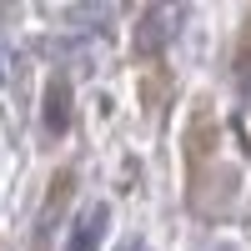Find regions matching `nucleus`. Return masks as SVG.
<instances>
[{"mask_svg":"<svg viewBox=\"0 0 251 251\" xmlns=\"http://www.w3.org/2000/svg\"><path fill=\"white\" fill-rule=\"evenodd\" d=\"M241 91H246V100H251V71H246V80H241Z\"/></svg>","mask_w":251,"mask_h":251,"instance_id":"20e7f679","label":"nucleus"},{"mask_svg":"<svg viewBox=\"0 0 251 251\" xmlns=\"http://www.w3.org/2000/svg\"><path fill=\"white\" fill-rule=\"evenodd\" d=\"M131 251H146V246H131Z\"/></svg>","mask_w":251,"mask_h":251,"instance_id":"39448f33","label":"nucleus"},{"mask_svg":"<svg viewBox=\"0 0 251 251\" xmlns=\"http://www.w3.org/2000/svg\"><path fill=\"white\" fill-rule=\"evenodd\" d=\"M40 126H46V136H66V126H71V86H66L60 75L46 86V111H40Z\"/></svg>","mask_w":251,"mask_h":251,"instance_id":"f03ea898","label":"nucleus"},{"mask_svg":"<svg viewBox=\"0 0 251 251\" xmlns=\"http://www.w3.org/2000/svg\"><path fill=\"white\" fill-rule=\"evenodd\" d=\"M166 20H171V10H146V15H141V50H156L161 40L171 35V30H166Z\"/></svg>","mask_w":251,"mask_h":251,"instance_id":"7ed1b4c3","label":"nucleus"},{"mask_svg":"<svg viewBox=\"0 0 251 251\" xmlns=\"http://www.w3.org/2000/svg\"><path fill=\"white\" fill-rule=\"evenodd\" d=\"M106 226H111V206H106V201H96L86 216H75L66 251H96L100 241H106Z\"/></svg>","mask_w":251,"mask_h":251,"instance_id":"f257e3e1","label":"nucleus"}]
</instances>
